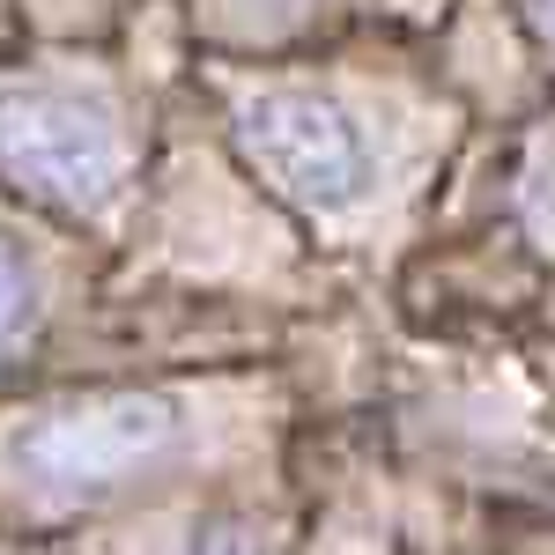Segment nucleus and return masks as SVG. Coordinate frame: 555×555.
<instances>
[{
	"mask_svg": "<svg viewBox=\"0 0 555 555\" xmlns=\"http://www.w3.org/2000/svg\"><path fill=\"white\" fill-rule=\"evenodd\" d=\"M245 149L297 201H319V208H341L371 185V149H363L356 119L304 89H267L245 104Z\"/></svg>",
	"mask_w": 555,
	"mask_h": 555,
	"instance_id": "obj_3",
	"label": "nucleus"
},
{
	"mask_svg": "<svg viewBox=\"0 0 555 555\" xmlns=\"http://www.w3.org/2000/svg\"><path fill=\"white\" fill-rule=\"evenodd\" d=\"M526 215H533V230H555V141L533 149V164H526Z\"/></svg>",
	"mask_w": 555,
	"mask_h": 555,
	"instance_id": "obj_5",
	"label": "nucleus"
},
{
	"mask_svg": "<svg viewBox=\"0 0 555 555\" xmlns=\"http://www.w3.org/2000/svg\"><path fill=\"white\" fill-rule=\"evenodd\" d=\"M533 8H541V23H548V30H555V0H533Z\"/></svg>",
	"mask_w": 555,
	"mask_h": 555,
	"instance_id": "obj_7",
	"label": "nucleus"
},
{
	"mask_svg": "<svg viewBox=\"0 0 555 555\" xmlns=\"http://www.w3.org/2000/svg\"><path fill=\"white\" fill-rule=\"evenodd\" d=\"M23 319H30V274H23V253H15L8 230H0V341H15Z\"/></svg>",
	"mask_w": 555,
	"mask_h": 555,
	"instance_id": "obj_4",
	"label": "nucleus"
},
{
	"mask_svg": "<svg viewBox=\"0 0 555 555\" xmlns=\"http://www.w3.org/2000/svg\"><path fill=\"white\" fill-rule=\"evenodd\" d=\"M185 555H274V548H267L259 533H245V526H201Z\"/></svg>",
	"mask_w": 555,
	"mask_h": 555,
	"instance_id": "obj_6",
	"label": "nucleus"
},
{
	"mask_svg": "<svg viewBox=\"0 0 555 555\" xmlns=\"http://www.w3.org/2000/svg\"><path fill=\"white\" fill-rule=\"evenodd\" d=\"M178 408L156 392H104L75 408H44L8 437V467L38 489H119L178 444Z\"/></svg>",
	"mask_w": 555,
	"mask_h": 555,
	"instance_id": "obj_1",
	"label": "nucleus"
},
{
	"mask_svg": "<svg viewBox=\"0 0 555 555\" xmlns=\"http://www.w3.org/2000/svg\"><path fill=\"white\" fill-rule=\"evenodd\" d=\"M0 164L38 185L44 201L96 208L127 178V141L104 104L67 96V89H15L0 96Z\"/></svg>",
	"mask_w": 555,
	"mask_h": 555,
	"instance_id": "obj_2",
	"label": "nucleus"
}]
</instances>
